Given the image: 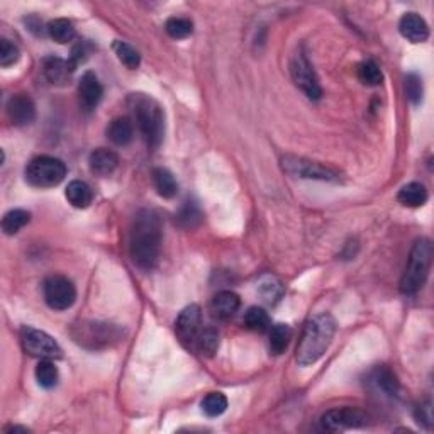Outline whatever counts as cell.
I'll list each match as a JSON object with an SVG mask.
<instances>
[{
	"label": "cell",
	"instance_id": "cell-1",
	"mask_svg": "<svg viewBox=\"0 0 434 434\" xmlns=\"http://www.w3.org/2000/svg\"><path fill=\"white\" fill-rule=\"evenodd\" d=\"M162 221L151 209L139 210L131 226L129 255L138 268L150 272L157 267L162 250Z\"/></svg>",
	"mask_w": 434,
	"mask_h": 434
},
{
	"label": "cell",
	"instance_id": "cell-2",
	"mask_svg": "<svg viewBox=\"0 0 434 434\" xmlns=\"http://www.w3.org/2000/svg\"><path fill=\"white\" fill-rule=\"evenodd\" d=\"M336 332V321L331 314H318L306 324L297 346V363L309 366L321 360L331 346Z\"/></svg>",
	"mask_w": 434,
	"mask_h": 434
},
{
	"label": "cell",
	"instance_id": "cell-3",
	"mask_svg": "<svg viewBox=\"0 0 434 434\" xmlns=\"http://www.w3.org/2000/svg\"><path fill=\"white\" fill-rule=\"evenodd\" d=\"M128 104L146 145L151 150H157L162 145L163 136H165V114H163V109L159 107V104L153 97L146 94H131Z\"/></svg>",
	"mask_w": 434,
	"mask_h": 434
},
{
	"label": "cell",
	"instance_id": "cell-4",
	"mask_svg": "<svg viewBox=\"0 0 434 434\" xmlns=\"http://www.w3.org/2000/svg\"><path fill=\"white\" fill-rule=\"evenodd\" d=\"M433 260V246L429 239H419L416 241L409 256L406 272H404L402 280H400V292L412 296L423 289L426 280H428L429 268H431Z\"/></svg>",
	"mask_w": 434,
	"mask_h": 434
},
{
	"label": "cell",
	"instance_id": "cell-5",
	"mask_svg": "<svg viewBox=\"0 0 434 434\" xmlns=\"http://www.w3.org/2000/svg\"><path fill=\"white\" fill-rule=\"evenodd\" d=\"M71 336L82 344L83 348L88 349H100L111 346L112 343L122 339V331L119 327L112 326V324L105 323H80L71 330Z\"/></svg>",
	"mask_w": 434,
	"mask_h": 434
},
{
	"label": "cell",
	"instance_id": "cell-6",
	"mask_svg": "<svg viewBox=\"0 0 434 434\" xmlns=\"http://www.w3.org/2000/svg\"><path fill=\"white\" fill-rule=\"evenodd\" d=\"M66 176V165L53 157H37L28 163L26 180L32 187L52 188L60 185Z\"/></svg>",
	"mask_w": 434,
	"mask_h": 434
},
{
	"label": "cell",
	"instance_id": "cell-7",
	"mask_svg": "<svg viewBox=\"0 0 434 434\" xmlns=\"http://www.w3.org/2000/svg\"><path fill=\"white\" fill-rule=\"evenodd\" d=\"M20 344L29 356L40 358V360H58L63 355L60 344L48 332L31 326H24L20 330Z\"/></svg>",
	"mask_w": 434,
	"mask_h": 434
},
{
	"label": "cell",
	"instance_id": "cell-8",
	"mask_svg": "<svg viewBox=\"0 0 434 434\" xmlns=\"http://www.w3.org/2000/svg\"><path fill=\"white\" fill-rule=\"evenodd\" d=\"M43 294L46 304L53 311H66L77 301V289L73 282L63 275H52L44 280Z\"/></svg>",
	"mask_w": 434,
	"mask_h": 434
},
{
	"label": "cell",
	"instance_id": "cell-9",
	"mask_svg": "<svg viewBox=\"0 0 434 434\" xmlns=\"http://www.w3.org/2000/svg\"><path fill=\"white\" fill-rule=\"evenodd\" d=\"M282 167H284L287 174L296 176V179L338 182V174H336V171H332L331 168L327 167H323L321 163L309 162V159L306 158L284 157V159H282Z\"/></svg>",
	"mask_w": 434,
	"mask_h": 434
},
{
	"label": "cell",
	"instance_id": "cell-10",
	"mask_svg": "<svg viewBox=\"0 0 434 434\" xmlns=\"http://www.w3.org/2000/svg\"><path fill=\"white\" fill-rule=\"evenodd\" d=\"M290 73H292L294 83H296L309 99H321L323 90L321 85H319V80L315 77L313 65H311V61L307 60V56L302 52H299L296 56H294L292 63H290Z\"/></svg>",
	"mask_w": 434,
	"mask_h": 434
},
{
	"label": "cell",
	"instance_id": "cell-11",
	"mask_svg": "<svg viewBox=\"0 0 434 434\" xmlns=\"http://www.w3.org/2000/svg\"><path fill=\"white\" fill-rule=\"evenodd\" d=\"M200 324H202V314L200 307L197 304H192L180 313L175 323V332L176 338L185 348H193L197 343V338L200 334Z\"/></svg>",
	"mask_w": 434,
	"mask_h": 434
},
{
	"label": "cell",
	"instance_id": "cell-12",
	"mask_svg": "<svg viewBox=\"0 0 434 434\" xmlns=\"http://www.w3.org/2000/svg\"><path fill=\"white\" fill-rule=\"evenodd\" d=\"M321 424L326 431H343L349 428H361L366 424V416L353 407H339L327 411L321 417Z\"/></svg>",
	"mask_w": 434,
	"mask_h": 434
},
{
	"label": "cell",
	"instance_id": "cell-13",
	"mask_svg": "<svg viewBox=\"0 0 434 434\" xmlns=\"http://www.w3.org/2000/svg\"><path fill=\"white\" fill-rule=\"evenodd\" d=\"M104 95V88L100 85L99 78L92 71H85L78 82V99L83 111L90 112L94 111L97 105L100 104Z\"/></svg>",
	"mask_w": 434,
	"mask_h": 434
},
{
	"label": "cell",
	"instance_id": "cell-14",
	"mask_svg": "<svg viewBox=\"0 0 434 434\" xmlns=\"http://www.w3.org/2000/svg\"><path fill=\"white\" fill-rule=\"evenodd\" d=\"M7 114L14 126H28L36 119V105L31 97L16 94L7 102Z\"/></svg>",
	"mask_w": 434,
	"mask_h": 434
},
{
	"label": "cell",
	"instance_id": "cell-15",
	"mask_svg": "<svg viewBox=\"0 0 434 434\" xmlns=\"http://www.w3.org/2000/svg\"><path fill=\"white\" fill-rule=\"evenodd\" d=\"M399 31L411 43H424L429 37L428 23L416 12H407L402 16L399 23Z\"/></svg>",
	"mask_w": 434,
	"mask_h": 434
},
{
	"label": "cell",
	"instance_id": "cell-16",
	"mask_svg": "<svg viewBox=\"0 0 434 434\" xmlns=\"http://www.w3.org/2000/svg\"><path fill=\"white\" fill-rule=\"evenodd\" d=\"M88 167L92 174L97 176H109L119 167V157L112 150L99 148L92 151L88 157Z\"/></svg>",
	"mask_w": 434,
	"mask_h": 434
},
{
	"label": "cell",
	"instance_id": "cell-17",
	"mask_svg": "<svg viewBox=\"0 0 434 434\" xmlns=\"http://www.w3.org/2000/svg\"><path fill=\"white\" fill-rule=\"evenodd\" d=\"M239 306H241V301H239V297L236 296L234 292L222 290V292L216 294L212 302H210V313H212L216 319L226 321V319L233 318V315L238 313Z\"/></svg>",
	"mask_w": 434,
	"mask_h": 434
},
{
	"label": "cell",
	"instance_id": "cell-18",
	"mask_svg": "<svg viewBox=\"0 0 434 434\" xmlns=\"http://www.w3.org/2000/svg\"><path fill=\"white\" fill-rule=\"evenodd\" d=\"M43 73L46 80L53 85H65L68 82L70 75L73 73V68L68 61L61 60L56 56H48L43 60Z\"/></svg>",
	"mask_w": 434,
	"mask_h": 434
},
{
	"label": "cell",
	"instance_id": "cell-19",
	"mask_svg": "<svg viewBox=\"0 0 434 434\" xmlns=\"http://www.w3.org/2000/svg\"><path fill=\"white\" fill-rule=\"evenodd\" d=\"M107 138L116 146H128L134 138V126L128 117H117L107 128Z\"/></svg>",
	"mask_w": 434,
	"mask_h": 434
},
{
	"label": "cell",
	"instance_id": "cell-20",
	"mask_svg": "<svg viewBox=\"0 0 434 434\" xmlns=\"http://www.w3.org/2000/svg\"><path fill=\"white\" fill-rule=\"evenodd\" d=\"M65 195L70 204L77 209H87L88 205L92 204V200H94V192H92V188L88 187L85 182H82V180L70 182L68 187H66Z\"/></svg>",
	"mask_w": 434,
	"mask_h": 434
},
{
	"label": "cell",
	"instance_id": "cell-21",
	"mask_svg": "<svg viewBox=\"0 0 434 434\" xmlns=\"http://www.w3.org/2000/svg\"><path fill=\"white\" fill-rule=\"evenodd\" d=\"M397 200L406 207H421L428 200V191H426L423 183L411 182L400 188Z\"/></svg>",
	"mask_w": 434,
	"mask_h": 434
},
{
	"label": "cell",
	"instance_id": "cell-22",
	"mask_svg": "<svg viewBox=\"0 0 434 434\" xmlns=\"http://www.w3.org/2000/svg\"><path fill=\"white\" fill-rule=\"evenodd\" d=\"M372 382L378 390L383 392V395H387V397L394 399L399 395L400 385L397 378H395V375L392 373L389 368H385V366H380V368L375 370L372 373Z\"/></svg>",
	"mask_w": 434,
	"mask_h": 434
},
{
	"label": "cell",
	"instance_id": "cell-23",
	"mask_svg": "<svg viewBox=\"0 0 434 434\" xmlns=\"http://www.w3.org/2000/svg\"><path fill=\"white\" fill-rule=\"evenodd\" d=\"M153 183L155 188L163 199H174L179 192V183H176L175 176L167 168H155L153 170Z\"/></svg>",
	"mask_w": 434,
	"mask_h": 434
},
{
	"label": "cell",
	"instance_id": "cell-24",
	"mask_svg": "<svg viewBox=\"0 0 434 434\" xmlns=\"http://www.w3.org/2000/svg\"><path fill=\"white\" fill-rule=\"evenodd\" d=\"M290 339H292V327L289 324H275L270 330V341L268 346L272 355H282L287 348H289Z\"/></svg>",
	"mask_w": 434,
	"mask_h": 434
},
{
	"label": "cell",
	"instance_id": "cell-25",
	"mask_svg": "<svg viewBox=\"0 0 434 434\" xmlns=\"http://www.w3.org/2000/svg\"><path fill=\"white\" fill-rule=\"evenodd\" d=\"M204 221V214L195 202H185L176 214V224L182 229H195Z\"/></svg>",
	"mask_w": 434,
	"mask_h": 434
},
{
	"label": "cell",
	"instance_id": "cell-26",
	"mask_svg": "<svg viewBox=\"0 0 434 434\" xmlns=\"http://www.w3.org/2000/svg\"><path fill=\"white\" fill-rule=\"evenodd\" d=\"M46 29H48L49 37L60 44L70 43L75 37V28L68 19H54L46 26Z\"/></svg>",
	"mask_w": 434,
	"mask_h": 434
},
{
	"label": "cell",
	"instance_id": "cell-27",
	"mask_svg": "<svg viewBox=\"0 0 434 434\" xmlns=\"http://www.w3.org/2000/svg\"><path fill=\"white\" fill-rule=\"evenodd\" d=\"M31 221V214L26 212L23 209H14L9 210L2 219V229L7 236L18 234L24 226L29 224Z\"/></svg>",
	"mask_w": 434,
	"mask_h": 434
},
{
	"label": "cell",
	"instance_id": "cell-28",
	"mask_svg": "<svg viewBox=\"0 0 434 434\" xmlns=\"http://www.w3.org/2000/svg\"><path fill=\"white\" fill-rule=\"evenodd\" d=\"M58 378H60V373H58V368L54 366L52 360H41L40 365L36 366V380L40 383L43 389H53L56 387Z\"/></svg>",
	"mask_w": 434,
	"mask_h": 434
},
{
	"label": "cell",
	"instance_id": "cell-29",
	"mask_svg": "<svg viewBox=\"0 0 434 434\" xmlns=\"http://www.w3.org/2000/svg\"><path fill=\"white\" fill-rule=\"evenodd\" d=\"M114 53L117 54V58H119V61L124 66H128L129 70H136L139 66V63H141V56H139V53L136 49L133 48V46L124 43V41H114L112 44Z\"/></svg>",
	"mask_w": 434,
	"mask_h": 434
},
{
	"label": "cell",
	"instance_id": "cell-30",
	"mask_svg": "<svg viewBox=\"0 0 434 434\" xmlns=\"http://www.w3.org/2000/svg\"><path fill=\"white\" fill-rule=\"evenodd\" d=\"M244 324H246L248 330L255 332H265L270 330V318L267 311L261 309V307H250L244 314Z\"/></svg>",
	"mask_w": 434,
	"mask_h": 434
},
{
	"label": "cell",
	"instance_id": "cell-31",
	"mask_svg": "<svg viewBox=\"0 0 434 434\" xmlns=\"http://www.w3.org/2000/svg\"><path fill=\"white\" fill-rule=\"evenodd\" d=\"M227 409V399L224 394L221 392H210L209 395H205V399L202 400V411L205 416L209 417H219L226 412Z\"/></svg>",
	"mask_w": 434,
	"mask_h": 434
},
{
	"label": "cell",
	"instance_id": "cell-32",
	"mask_svg": "<svg viewBox=\"0 0 434 434\" xmlns=\"http://www.w3.org/2000/svg\"><path fill=\"white\" fill-rule=\"evenodd\" d=\"M358 78H360L361 83H365V85L377 87L383 82V73L377 63L368 60L360 63V66H358Z\"/></svg>",
	"mask_w": 434,
	"mask_h": 434
},
{
	"label": "cell",
	"instance_id": "cell-33",
	"mask_svg": "<svg viewBox=\"0 0 434 434\" xmlns=\"http://www.w3.org/2000/svg\"><path fill=\"white\" fill-rule=\"evenodd\" d=\"M282 290H284L282 289V284L272 275L261 277V280L258 282L260 296L263 297V301L268 302V304H273V302L282 297Z\"/></svg>",
	"mask_w": 434,
	"mask_h": 434
},
{
	"label": "cell",
	"instance_id": "cell-34",
	"mask_svg": "<svg viewBox=\"0 0 434 434\" xmlns=\"http://www.w3.org/2000/svg\"><path fill=\"white\" fill-rule=\"evenodd\" d=\"M165 29L168 36H171L174 40H185L193 32V24L191 19L185 18H170L167 20Z\"/></svg>",
	"mask_w": 434,
	"mask_h": 434
},
{
	"label": "cell",
	"instance_id": "cell-35",
	"mask_svg": "<svg viewBox=\"0 0 434 434\" xmlns=\"http://www.w3.org/2000/svg\"><path fill=\"white\" fill-rule=\"evenodd\" d=\"M195 346L202 355L212 356L219 348V332L216 330H212V327H207L205 331H200Z\"/></svg>",
	"mask_w": 434,
	"mask_h": 434
},
{
	"label": "cell",
	"instance_id": "cell-36",
	"mask_svg": "<svg viewBox=\"0 0 434 434\" xmlns=\"http://www.w3.org/2000/svg\"><path fill=\"white\" fill-rule=\"evenodd\" d=\"M406 95L412 105H419L423 102V80L417 73H409L406 77Z\"/></svg>",
	"mask_w": 434,
	"mask_h": 434
},
{
	"label": "cell",
	"instance_id": "cell-37",
	"mask_svg": "<svg viewBox=\"0 0 434 434\" xmlns=\"http://www.w3.org/2000/svg\"><path fill=\"white\" fill-rule=\"evenodd\" d=\"M20 56L19 48L14 43H11L9 40H2L0 41V65L4 66V68H7V66L14 65V63H18Z\"/></svg>",
	"mask_w": 434,
	"mask_h": 434
},
{
	"label": "cell",
	"instance_id": "cell-38",
	"mask_svg": "<svg viewBox=\"0 0 434 434\" xmlns=\"http://www.w3.org/2000/svg\"><path fill=\"white\" fill-rule=\"evenodd\" d=\"M416 419L417 423L426 426L428 429H431L433 426V416H431V404H424V406H419L416 411Z\"/></svg>",
	"mask_w": 434,
	"mask_h": 434
}]
</instances>
